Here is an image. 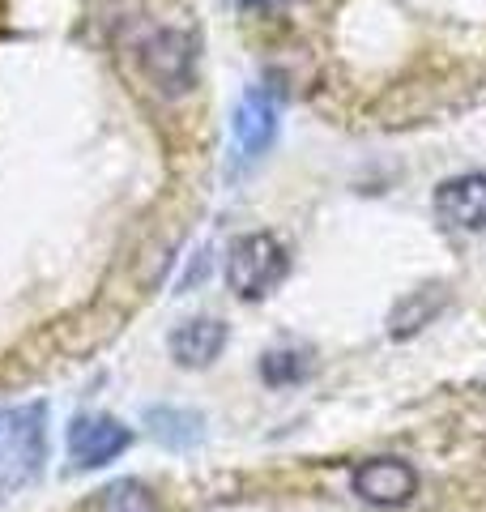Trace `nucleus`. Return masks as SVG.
<instances>
[{"label":"nucleus","mask_w":486,"mask_h":512,"mask_svg":"<svg viewBox=\"0 0 486 512\" xmlns=\"http://www.w3.org/2000/svg\"><path fill=\"white\" fill-rule=\"evenodd\" d=\"M243 9H273V5H282V0H239Z\"/></svg>","instance_id":"obj_13"},{"label":"nucleus","mask_w":486,"mask_h":512,"mask_svg":"<svg viewBox=\"0 0 486 512\" xmlns=\"http://www.w3.org/2000/svg\"><path fill=\"white\" fill-rule=\"evenodd\" d=\"M231 128H235L239 154L248 158V163L252 158H261L273 146V137H278V99H273L269 90H248L239 99V107H235Z\"/></svg>","instance_id":"obj_7"},{"label":"nucleus","mask_w":486,"mask_h":512,"mask_svg":"<svg viewBox=\"0 0 486 512\" xmlns=\"http://www.w3.org/2000/svg\"><path fill=\"white\" fill-rule=\"evenodd\" d=\"M431 210L448 231H486V175L465 171L444 180L431 197Z\"/></svg>","instance_id":"obj_5"},{"label":"nucleus","mask_w":486,"mask_h":512,"mask_svg":"<svg viewBox=\"0 0 486 512\" xmlns=\"http://www.w3.org/2000/svg\"><path fill=\"white\" fill-rule=\"evenodd\" d=\"M226 346V325L218 316H197L184 320L180 329L171 333V359L180 367H209Z\"/></svg>","instance_id":"obj_9"},{"label":"nucleus","mask_w":486,"mask_h":512,"mask_svg":"<svg viewBox=\"0 0 486 512\" xmlns=\"http://www.w3.org/2000/svg\"><path fill=\"white\" fill-rule=\"evenodd\" d=\"M99 512H158V500L137 478H120L99 495Z\"/></svg>","instance_id":"obj_12"},{"label":"nucleus","mask_w":486,"mask_h":512,"mask_svg":"<svg viewBox=\"0 0 486 512\" xmlns=\"http://www.w3.org/2000/svg\"><path fill=\"white\" fill-rule=\"evenodd\" d=\"M133 444V431L111 414H86L69 427V457L77 470H99L107 461H116L124 448Z\"/></svg>","instance_id":"obj_6"},{"label":"nucleus","mask_w":486,"mask_h":512,"mask_svg":"<svg viewBox=\"0 0 486 512\" xmlns=\"http://www.w3.org/2000/svg\"><path fill=\"white\" fill-rule=\"evenodd\" d=\"M448 308V286H418V291L401 295V303L388 312V338L393 342H410L418 338L427 325H435V316Z\"/></svg>","instance_id":"obj_8"},{"label":"nucleus","mask_w":486,"mask_h":512,"mask_svg":"<svg viewBox=\"0 0 486 512\" xmlns=\"http://www.w3.org/2000/svg\"><path fill=\"white\" fill-rule=\"evenodd\" d=\"M350 487L363 504L397 508L418 491V470L401 457H371V461H363V466H354Z\"/></svg>","instance_id":"obj_4"},{"label":"nucleus","mask_w":486,"mask_h":512,"mask_svg":"<svg viewBox=\"0 0 486 512\" xmlns=\"http://www.w3.org/2000/svg\"><path fill=\"white\" fill-rule=\"evenodd\" d=\"M145 423H150V436L162 448H171V453H188L205 436V419L184 406H154V410H145Z\"/></svg>","instance_id":"obj_10"},{"label":"nucleus","mask_w":486,"mask_h":512,"mask_svg":"<svg viewBox=\"0 0 486 512\" xmlns=\"http://www.w3.org/2000/svg\"><path fill=\"white\" fill-rule=\"evenodd\" d=\"M47 461V406H9L0 410V495L30 487Z\"/></svg>","instance_id":"obj_1"},{"label":"nucleus","mask_w":486,"mask_h":512,"mask_svg":"<svg viewBox=\"0 0 486 512\" xmlns=\"http://www.w3.org/2000/svg\"><path fill=\"white\" fill-rule=\"evenodd\" d=\"M141 69L162 94H188L197 82V39L188 30H154L141 43Z\"/></svg>","instance_id":"obj_3"},{"label":"nucleus","mask_w":486,"mask_h":512,"mask_svg":"<svg viewBox=\"0 0 486 512\" xmlns=\"http://www.w3.org/2000/svg\"><path fill=\"white\" fill-rule=\"evenodd\" d=\"M312 376V355L307 350H269L261 359V380L273 389H286V384H299Z\"/></svg>","instance_id":"obj_11"},{"label":"nucleus","mask_w":486,"mask_h":512,"mask_svg":"<svg viewBox=\"0 0 486 512\" xmlns=\"http://www.w3.org/2000/svg\"><path fill=\"white\" fill-rule=\"evenodd\" d=\"M286 274H290V252L282 239L269 231L239 235L231 252H226V286L248 303L273 295L286 282Z\"/></svg>","instance_id":"obj_2"}]
</instances>
